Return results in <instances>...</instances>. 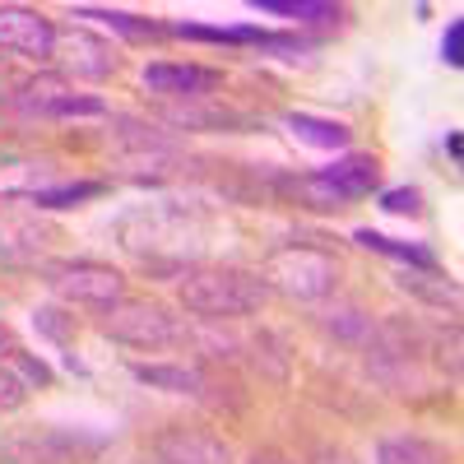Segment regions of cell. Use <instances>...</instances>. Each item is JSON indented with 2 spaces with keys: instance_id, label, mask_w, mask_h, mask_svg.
Segmentation results:
<instances>
[{
  "instance_id": "1",
  "label": "cell",
  "mask_w": 464,
  "mask_h": 464,
  "mask_svg": "<svg viewBox=\"0 0 464 464\" xmlns=\"http://www.w3.org/2000/svg\"><path fill=\"white\" fill-rule=\"evenodd\" d=\"M260 275L246 269H186L181 279V306L205 321H232V316H251L265 302Z\"/></svg>"
},
{
  "instance_id": "7",
  "label": "cell",
  "mask_w": 464,
  "mask_h": 464,
  "mask_svg": "<svg viewBox=\"0 0 464 464\" xmlns=\"http://www.w3.org/2000/svg\"><path fill=\"white\" fill-rule=\"evenodd\" d=\"M0 47L33 56V61H52L56 24L37 10H24V5H0Z\"/></svg>"
},
{
  "instance_id": "15",
  "label": "cell",
  "mask_w": 464,
  "mask_h": 464,
  "mask_svg": "<svg viewBox=\"0 0 464 464\" xmlns=\"http://www.w3.org/2000/svg\"><path fill=\"white\" fill-rule=\"evenodd\" d=\"M284 126L312 149H343L348 144V126L343 121H325V116H312V111H288Z\"/></svg>"
},
{
  "instance_id": "29",
  "label": "cell",
  "mask_w": 464,
  "mask_h": 464,
  "mask_svg": "<svg viewBox=\"0 0 464 464\" xmlns=\"http://www.w3.org/2000/svg\"><path fill=\"white\" fill-rule=\"evenodd\" d=\"M325 464H348V459L343 455H325Z\"/></svg>"
},
{
  "instance_id": "13",
  "label": "cell",
  "mask_w": 464,
  "mask_h": 464,
  "mask_svg": "<svg viewBox=\"0 0 464 464\" xmlns=\"http://www.w3.org/2000/svg\"><path fill=\"white\" fill-rule=\"evenodd\" d=\"M52 186H61V168L52 159H0V196L5 200H37Z\"/></svg>"
},
{
  "instance_id": "6",
  "label": "cell",
  "mask_w": 464,
  "mask_h": 464,
  "mask_svg": "<svg viewBox=\"0 0 464 464\" xmlns=\"http://www.w3.org/2000/svg\"><path fill=\"white\" fill-rule=\"evenodd\" d=\"M98 437H80V432H61V428H43V432H28L0 446V459L5 464H70L80 459V450H98Z\"/></svg>"
},
{
  "instance_id": "21",
  "label": "cell",
  "mask_w": 464,
  "mask_h": 464,
  "mask_svg": "<svg viewBox=\"0 0 464 464\" xmlns=\"http://www.w3.org/2000/svg\"><path fill=\"white\" fill-rule=\"evenodd\" d=\"M33 325L43 330L47 339H56V343H65V339L74 334V316H65L61 306H37V312H33Z\"/></svg>"
},
{
  "instance_id": "11",
  "label": "cell",
  "mask_w": 464,
  "mask_h": 464,
  "mask_svg": "<svg viewBox=\"0 0 464 464\" xmlns=\"http://www.w3.org/2000/svg\"><path fill=\"white\" fill-rule=\"evenodd\" d=\"M316 177L325 181V190L334 196V205L343 209L348 200H362V196H372V190H376V181H381V163L372 159V153H348V159L321 168Z\"/></svg>"
},
{
  "instance_id": "5",
  "label": "cell",
  "mask_w": 464,
  "mask_h": 464,
  "mask_svg": "<svg viewBox=\"0 0 464 464\" xmlns=\"http://www.w3.org/2000/svg\"><path fill=\"white\" fill-rule=\"evenodd\" d=\"M52 61H61L70 74H80V80H107V74L121 65L116 47L107 43V37L89 33V28H56Z\"/></svg>"
},
{
  "instance_id": "22",
  "label": "cell",
  "mask_w": 464,
  "mask_h": 464,
  "mask_svg": "<svg viewBox=\"0 0 464 464\" xmlns=\"http://www.w3.org/2000/svg\"><path fill=\"white\" fill-rule=\"evenodd\" d=\"M28 400V381L14 367H0V413H14Z\"/></svg>"
},
{
  "instance_id": "23",
  "label": "cell",
  "mask_w": 464,
  "mask_h": 464,
  "mask_svg": "<svg viewBox=\"0 0 464 464\" xmlns=\"http://www.w3.org/2000/svg\"><path fill=\"white\" fill-rule=\"evenodd\" d=\"M381 209L385 214H422V196H418V190L413 186H395V190H385V196H381Z\"/></svg>"
},
{
  "instance_id": "27",
  "label": "cell",
  "mask_w": 464,
  "mask_h": 464,
  "mask_svg": "<svg viewBox=\"0 0 464 464\" xmlns=\"http://www.w3.org/2000/svg\"><path fill=\"white\" fill-rule=\"evenodd\" d=\"M0 353H19V343H14V330L0 321Z\"/></svg>"
},
{
  "instance_id": "12",
  "label": "cell",
  "mask_w": 464,
  "mask_h": 464,
  "mask_svg": "<svg viewBox=\"0 0 464 464\" xmlns=\"http://www.w3.org/2000/svg\"><path fill=\"white\" fill-rule=\"evenodd\" d=\"M47 242H52V227H43L37 218L0 209V265H33V260H43Z\"/></svg>"
},
{
  "instance_id": "8",
  "label": "cell",
  "mask_w": 464,
  "mask_h": 464,
  "mask_svg": "<svg viewBox=\"0 0 464 464\" xmlns=\"http://www.w3.org/2000/svg\"><path fill=\"white\" fill-rule=\"evenodd\" d=\"M24 116H102L107 102L102 98H80L70 93L61 80H33V84H19V93L10 98Z\"/></svg>"
},
{
  "instance_id": "14",
  "label": "cell",
  "mask_w": 464,
  "mask_h": 464,
  "mask_svg": "<svg viewBox=\"0 0 464 464\" xmlns=\"http://www.w3.org/2000/svg\"><path fill=\"white\" fill-rule=\"evenodd\" d=\"M130 376L153 391H172V395H205V376L196 367H168V362H130Z\"/></svg>"
},
{
  "instance_id": "17",
  "label": "cell",
  "mask_w": 464,
  "mask_h": 464,
  "mask_svg": "<svg viewBox=\"0 0 464 464\" xmlns=\"http://www.w3.org/2000/svg\"><path fill=\"white\" fill-rule=\"evenodd\" d=\"M353 242H358V246H367V251H381V256L409 260L413 269H422V275H432V269H441L432 251H422V246H413V242H395V237H385V232H372V227H358V232H353Z\"/></svg>"
},
{
  "instance_id": "9",
  "label": "cell",
  "mask_w": 464,
  "mask_h": 464,
  "mask_svg": "<svg viewBox=\"0 0 464 464\" xmlns=\"http://www.w3.org/2000/svg\"><path fill=\"white\" fill-rule=\"evenodd\" d=\"M153 459L159 464H232V450L196 428H168L153 441Z\"/></svg>"
},
{
  "instance_id": "19",
  "label": "cell",
  "mask_w": 464,
  "mask_h": 464,
  "mask_svg": "<svg viewBox=\"0 0 464 464\" xmlns=\"http://www.w3.org/2000/svg\"><path fill=\"white\" fill-rule=\"evenodd\" d=\"M102 190H107L102 181H61V186L43 190L33 205H37V209H65V205H80V200H98Z\"/></svg>"
},
{
  "instance_id": "10",
  "label": "cell",
  "mask_w": 464,
  "mask_h": 464,
  "mask_svg": "<svg viewBox=\"0 0 464 464\" xmlns=\"http://www.w3.org/2000/svg\"><path fill=\"white\" fill-rule=\"evenodd\" d=\"M223 84L218 70L205 65H172V61H153L144 65V89L149 93H163V98H205Z\"/></svg>"
},
{
  "instance_id": "3",
  "label": "cell",
  "mask_w": 464,
  "mask_h": 464,
  "mask_svg": "<svg viewBox=\"0 0 464 464\" xmlns=\"http://www.w3.org/2000/svg\"><path fill=\"white\" fill-rule=\"evenodd\" d=\"M102 334L121 339L130 348H163V343H177L181 339V321L159 302H111L102 306Z\"/></svg>"
},
{
  "instance_id": "18",
  "label": "cell",
  "mask_w": 464,
  "mask_h": 464,
  "mask_svg": "<svg viewBox=\"0 0 464 464\" xmlns=\"http://www.w3.org/2000/svg\"><path fill=\"white\" fill-rule=\"evenodd\" d=\"M256 10L284 14V19H297V24H334V19H343L339 5H321V0H256Z\"/></svg>"
},
{
  "instance_id": "16",
  "label": "cell",
  "mask_w": 464,
  "mask_h": 464,
  "mask_svg": "<svg viewBox=\"0 0 464 464\" xmlns=\"http://www.w3.org/2000/svg\"><path fill=\"white\" fill-rule=\"evenodd\" d=\"M376 464H446V450L428 437H385L376 446Z\"/></svg>"
},
{
  "instance_id": "4",
  "label": "cell",
  "mask_w": 464,
  "mask_h": 464,
  "mask_svg": "<svg viewBox=\"0 0 464 464\" xmlns=\"http://www.w3.org/2000/svg\"><path fill=\"white\" fill-rule=\"evenodd\" d=\"M43 275L52 284V293H61L65 302H84V306H111L121 302L126 279L107 265L93 260H61V265H43Z\"/></svg>"
},
{
  "instance_id": "20",
  "label": "cell",
  "mask_w": 464,
  "mask_h": 464,
  "mask_svg": "<svg viewBox=\"0 0 464 464\" xmlns=\"http://www.w3.org/2000/svg\"><path fill=\"white\" fill-rule=\"evenodd\" d=\"M80 19H98V24H107V28H116V33H130V37H159V33H168L163 24H153V19H140V14H126V10H74Z\"/></svg>"
},
{
  "instance_id": "28",
  "label": "cell",
  "mask_w": 464,
  "mask_h": 464,
  "mask_svg": "<svg viewBox=\"0 0 464 464\" xmlns=\"http://www.w3.org/2000/svg\"><path fill=\"white\" fill-rule=\"evenodd\" d=\"M446 149H450V159L459 163V149H464V144H459V130H450V135H446Z\"/></svg>"
},
{
  "instance_id": "24",
  "label": "cell",
  "mask_w": 464,
  "mask_h": 464,
  "mask_svg": "<svg viewBox=\"0 0 464 464\" xmlns=\"http://www.w3.org/2000/svg\"><path fill=\"white\" fill-rule=\"evenodd\" d=\"M441 61L446 65H464V24L459 19H450V28L441 37Z\"/></svg>"
},
{
  "instance_id": "25",
  "label": "cell",
  "mask_w": 464,
  "mask_h": 464,
  "mask_svg": "<svg viewBox=\"0 0 464 464\" xmlns=\"http://www.w3.org/2000/svg\"><path fill=\"white\" fill-rule=\"evenodd\" d=\"M14 362H19V376H24V381H37V385H52V367H47L43 358H28V353H14Z\"/></svg>"
},
{
  "instance_id": "26",
  "label": "cell",
  "mask_w": 464,
  "mask_h": 464,
  "mask_svg": "<svg viewBox=\"0 0 464 464\" xmlns=\"http://www.w3.org/2000/svg\"><path fill=\"white\" fill-rule=\"evenodd\" d=\"M251 464H293L288 455H279V450H256L251 455Z\"/></svg>"
},
{
  "instance_id": "2",
  "label": "cell",
  "mask_w": 464,
  "mask_h": 464,
  "mask_svg": "<svg viewBox=\"0 0 464 464\" xmlns=\"http://www.w3.org/2000/svg\"><path fill=\"white\" fill-rule=\"evenodd\" d=\"M334 279H339V260L321 246H279L260 265V284L265 288H279L284 297L293 302H316L325 293H334Z\"/></svg>"
}]
</instances>
